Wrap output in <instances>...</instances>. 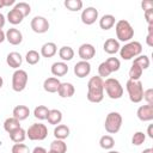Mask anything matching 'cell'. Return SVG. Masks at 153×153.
Instances as JSON below:
<instances>
[{
	"label": "cell",
	"instance_id": "cell-18",
	"mask_svg": "<svg viewBox=\"0 0 153 153\" xmlns=\"http://www.w3.org/2000/svg\"><path fill=\"white\" fill-rule=\"evenodd\" d=\"M60 84H61V81H60L57 78L50 76V78H48V79L44 80V82H43V88H44L45 92L55 93V92H57Z\"/></svg>",
	"mask_w": 153,
	"mask_h": 153
},
{
	"label": "cell",
	"instance_id": "cell-5",
	"mask_svg": "<svg viewBox=\"0 0 153 153\" xmlns=\"http://www.w3.org/2000/svg\"><path fill=\"white\" fill-rule=\"evenodd\" d=\"M122 116L117 111H111L106 115L105 121H104V128L109 134H116L120 131L122 127Z\"/></svg>",
	"mask_w": 153,
	"mask_h": 153
},
{
	"label": "cell",
	"instance_id": "cell-32",
	"mask_svg": "<svg viewBox=\"0 0 153 153\" xmlns=\"http://www.w3.org/2000/svg\"><path fill=\"white\" fill-rule=\"evenodd\" d=\"M48 112H49V109H48L45 105H38V106H36L35 110H33V116H35L37 120L43 121V120H47Z\"/></svg>",
	"mask_w": 153,
	"mask_h": 153
},
{
	"label": "cell",
	"instance_id": "cell-3",
	"mask_svg": "<svg viewBox=\"0 0 153 153\" xmlns=\"http://www.w3.org/2000/svg\"><path fill=\"white\" fill-rule=\"evenodd\" d=\"M104 91L111 99H120L123 96V87L121 82L115 78H106L103 84Z\"/></svg>",
	"mask_w": 153,
	"mask_h": 153
},
{
	"label": "cell",
	"instance_id": "cell-12",
	"mask_svg": "<svg viewBox=\"0 0 153 153\" xmlns=\"http://www.w3.org/2000/svg\"><path fill=\"white\" fill-rule=\"evenodd\" d=\"M73 72L78 78H85L91 73V65H90L88 61H82L81 60V61H79L74 65Z\"/></svg>",
	"mask_w": 153,
	"mask_h": 153
},
{
	"label": "cell",
	"instance_id": "cell-16",
	"mask_svg": "<svg viewBox=\"0 0 153 153\" xmlns=\"http://www.w3.org/2000/svg\"><path fill=\"white\" fill-rule=\"evenodd\" d=\"M120 48H121L120 42L116 38H108L104 42V44H103L104 51L108 53V54H110V55H114V54L118 53L120 51Z\"/></svg>",
	"mask_w": 153,
	"mask_h": 153
},
{
	"label": "cell",
	"instance_id": "cell-8",
	"mask_svg": "<svg viewBox=\"0 0 153 153\" xmlns=\"http://www.w3.org/2000/svg\"><path fill=\"white\" fill-rule=\"evenodd\" d=\"M30 26H31L32 31L36 33H45L49 30V22L45 17L36 16L31 19Z\"/></svg>",
	"mask_w": 153,
	"mask_h": 153
},
{
	"label": "cell",
	"instance_id": "cell-6",
	"mask_svg": "<svg viewBox=\"0 0 153 153\" xmlns=\"http://www.w3.org/2000/svg\"><path fill=\"white\" fill-rule=\"evenodd\" d=\"M26 136L32 141H42L48 136V128L43 123H32L26 130Z\"/></svg>",
	"mask_w": 153,
	"mask_h": 153
},
{
	"label": "cell",
	"instance_id": "cell-19",
	"mask_svg": "<svg viewBox=\"0 0 153 153\" xmlns=\"http://www.w3.org/2000/svg\"><path fill=\"white\" fill-rule=\"evenodd\" d=\"M103 84H104V80L99 75H94L87 82V91H93V92L104 91Z\"/></svg>",
	"mask_w": 153,
	"mask_h": 153
},
{
	"label": "cell",
	"instance_id": "cell-24",
	"mask_svg": "<svg viewBox=\"0 0 153 153\" xmlns=\"http://www.w3.org/2000/svg\"><path fill=\"white\" fill-rule=\"evenodd\" d=\"M69 128L66 126V124H57L55 128H54V136L55 139L57 140H65L69 136Z\"/></svg>",
	"mask_w": 153,
	"mask_h": 153
},
{
	"label": "cell",
	"instance_id": "cell-20",
	"mask_svg": "<svg viewBox=\"0 0 153 153\" xmlns=\"http://www.w3.org/2000/svg\"><path fill=\"white\" fill-rule=\"evenodd\" d=\"M56 53H57V47H56V44H55L54 42H47V43H44V44L41 47V53H39V54H41L43 57L49 59V57H53Z\"/></svg>",
	"mask_w": 153,
	"mask_h": 153
},
{
	"label": "cell",
	"instance_id": "cell-49",
	"mask_svg": "<svg viewBox=\"0 0 153 153\" xmlns=\"http://www.w3.org/2000/svg\"><path fill=\"white\" fill-rule=\"evenodd\" d=\"M5 23H6V19H5V16H4L2 13H0V29H2V27H4V25H5Z\"/></svg>",
	"mask_w": 153,
	"mask_h": 153
},
{
	"label": "cell",
	"instance_id": "cell-48",
	"mask_svg": "<svg viewBox=\"0 0 153 153\" xmlns=\"http://www.w3.org/2000/svg\"><path fill=\"white\" fill-rule=\"evenodd\" d=\"M147 135L151 139H153V124H149L148 126V128H147Z\"/></svg>",
	"mask_w": 153,
	"mask_h": 153
},
{
	"label": "cell",
	"instance_id": "cell-39",
	"mask_svg": "<svg viewBox=\"0 0 153 153\" xmlns=\"http://www.w3.org/2000/svg\"><path fill=\"white\" fill-rule=\"evenodd\" d=\"M145 140H146V134L143 131H136L131 137V143L134 146H140L145 142Z\"/></svg>",
	"mask_w": 153,
	"mask_h": 153
},
{
	"label": "cell",
	"instance_id": "cell-17",
	"mask_svg": "<svg viewBox=\"0 0 153 153\" xmlns=\"http://www.w3.org/2000/svg\"><path fill=\"white\" fill-rule=\"evenodd\" d=\"M51 74L56 78V76H63L68 73V66L66 62L63 61H59V62H54L51 65Z\"/></svg>",
	"mask_w": 153,
	"mask_h": 153
},
{
	"label": "cell",
	"instance_id": "cell-33",
	"mask_svg": "<svg viewBox=\"0 0 153 153\" xmlns=\"http://www.w3.org/2000/svg\"><path fill=\"white\" fill-rule=\"evenodd\" d=\"M133 63H135V65H137L142 71H145V69H147L148 67H149V59H148V56L147 55H139V56H136L134 60H133Z\"/></svg>",
	"mask_w": 153,
	"mask_h": 153
},
{
	"label": "cell",
	"instance_id": "cell-47",
	"mask_svg": "<svg viewBox=\"0 0 153 153\" xmlns=\"http://www.w3.org/2000/svg\"><path fill=\"white\" fill-rule=\"evenodd\" d=\"M2 2H4V7L16 5V1H14V0H2Z\"/></svg>",
	"mask_w": 153,
	"mask_h": 153
},
{
	"label": "cell",
	"instance_id": "cell-55",
	"mask_svg": "<svg viewBox=\"0 0 153 153\" xmlns=\"http://www.w3.org/2000/svg\"><path fill=\"white\" fill-rule=\"evenodd\" d=\"M48 153H55V152H53V151H49V152H48Z\"/></svg>",
	"mask_w": 153,
	"mask_h": 153
},
{
	"label": "cell",
	"instance_id": "cell-42",
	"mask_svg": "<svg viewBox=\"0 0 153 153\" xmlns=\"http://www.w3.org/2000/svg\"><path fill=\"white\" fill-rule=\"evenodd\" d=\"M142 99H145L147 102V104L153 105V90L152 88H147L143 91V97Z\"/></svg>",
	"mask_w": 153,
	"mask_h": 153
},
{
	"label": "cell",
	"instance_id": "cell-29",
	"mask_svg": "<svg viewBox=\"0 0 153 153\" xmlns=\"http://www.w3.org/2000/svg\"><path fill=\"white\" fill-rule=\"evenodd\" d=\"M49 151H53L55 153H66L67 152V145H66V142L63 140L55 139L54 141H51Z\"/></svg>",
	"mask_w": 153,
	"mask_h": 153
},
{
	"label": "cell",
	"instance_id": "cell-1",
	"mask_svg": "<svg viewBox=\"0 0 153 153\" xmlns=\"http://www.w3.org/2000/svg\"><path fill=\"white\" fill-rule=\"evenodd\" d=\"M115 31L118 41L121 42H130V39L134 37V29L130 25V23L126 19H120L115 24Z\"/></svg>",
	"mask_w": 153,
	"mask_h": 153
},
{
	"label": "cell",
	"instance_id": "cell-41",
	"mask_svg": "<svg viewBox=\"0 0 153 153\" xmlns=\"http://www.w3.org/2000/svg\"><path fill=\"white\" fill-rule=\"evenodd\" d=\"M12 153H31L29 147L24 143H14L12 146V149H11Z\"/></svg>",
	"mask_w": 153,
	"mask_h": 153
},
{
	"label": "cell",
	"instance_id": "cell-51",
	"mask_svg": "<svg viewBox=\"0 0 153 153\" xmlns=\"http://www.w3.org/2000/svg\"><path fill=\"white\" fill-rule=\"evenodd\" d=\"M141 153H153V148H146V149H143Z\"/></svg>",
	"mask_w": 153,
	"mask_h": 153
},
{
	"label": "cell",
	"instance_id": "cell-35",
	"mask_svg": "<svg viewBox=\"0 0 153 153\" xmlns=\"http://www.w3.org/2000/svg\"><path fill=\"white\" fill-rule=\"evenodd\" d=\"M143 71L135 63H131V67L129 69V79L130 80H140V78L142 76Z\"/></svg>",
	"mask_w": 153,
	"mask_h": 153
},
{
	"label": "cell",
	"instance_id": "cell-43",
	"mask_svg": "<svg viewBox=\"0 0 153 153\" xmlns=\"http://www.w3.org/2000/svg\"><path fill=\"white\" fill-rule=\"evenodd\" d=\"M146 43L148 47H153V25H148V33L146 37Z\"/></svg>",
	"mask_w": 153,
	"mask_h": 153
},
{
	"label": "cell",
	"instance_id": "cell-53",
	"mask_svg": "<svg viewBox=\"0 0 153 153\" xmlns=\"http://www.w3.org/2000/svg\"><path fill=\"white\" fill-rule=\"evenodd\" d=\"M108 153H120V152H118V151H112V149H110Z\"/></svg>",
	"mask_w": 153,
	"mask_h": 153
},
{
	"label": "cell",
	"instance_id": "cell-27",
	"mask_svg": "<svg viewBox=\"0 0 153 153\" xmlns=\"http://www.w3.org/2000/svg\"><path fill=\"white\" fill-rule=\"evenodd\" d=\"M18 128H20V122H19L17 118H14L13 116L5 120V122H4V129H5L8 134L12 133V131H14V130L18 129Z\"/></svg>",
	"mask_w": 153,
	"mask_h": 153
},
{
	"label": "cell",
	"instance_id": "cell-31",
	"mask_svg": "<svg viewBox=\"0 0 153 153\" xmlns=\"http://www.w3.org/2000/svg\"><path fill=\"white\" fill-rule=\"evenodd\" d=\"M65 7L72 12H78L82 8V1L81 0H65L63 2Z\"/></svg>",
	"mask_w": 153,
	"mask_h": 153
},
{
	"label": "cell",
	"instance_id": "cell-9",
	"mask_svg": "<svg viewBox=\"0 0 153 153\" xmlns=\"http://www.w3.org/2000/svg\"><path fill=\"white\" fill-rule=\"evenodd\" d=\"M80 18L85 25H92L98 19V10L92 7V6L86 7L85 10H82Z\"/></svg>",
	"mask_w": 153,
	"mask_h": 153
},
{
	"label": "cell",
	"instance_id": "cell-21",
	"mask_svg": "<svg viewBox=\"0 0 153 153\" xmlns=\"http://www.w3.org/2000/svg\"><path fill=\"white\" fill-rule=\"evenodd\" d=\"M13 117L17 118L19 122L20 121H24L29 117L30 115V109L26 106V105H17L14 109H13V112H12Z\"/></svg>",
	"mask_w": 153,
	"mask_h": 153
},
{
	"label": "cell",
	"instance_id": "cell-10",
	"mask_svg": "<svg viewBox=\"0 0 153 153\" xmlns=\"http://www.w3.org/2000/svg\"><path fill=\"white\" fill-rule=\"evenodd\" d=\"M78 55L82 61H88L96 55V48L90 43H82L78 49Z\"/></svg>",
	"mask_w": 153,
	"mask_h": 153
},
{
	"label": "cell",
	"instance_id": "cell-4",
	"mask_svg": "<svg viewBox=\"0 0 153 153\" xmlns=\"http://www.w3.org/2000/svg\"><path fill=\"white\" fill-rule=\"evenodd\" d=\"M126 88L131 103H140L143 97V86L140 80H128Z\"/></svg>",
	"mask_w": 153,
	"mask_h": 153
},
{
	"label": "cell",
	"instance_id": "cell-2",
	"mask_svg": "<svg viewBox=\"0 0 153 153\" xmlns=\"http://www.w3.org/2000/svg\"><path fill=\"white\" fill-rule=\"evenodd\" d=\"M141 53H142V45L137 41H130L120 48V56L123 60L135 59L136 56L141 55Z\"/></svg>",
	"mask_w": 153,
	"mask_h": 153
},
{
	"label": "cell",
	"instance_id": "cell-7",
	"mask_svg": "<svg viewBox=\"0 0 153 153\" xmlns=\"http://www.w3.org/2000/svg\"><path fill=\"white\" fill-rule=\"evenodd\" d=\"M29 75L24 69H16L12 75V90L14 92H22L27 85Z\"/></svg>",
	"mask_w": 153,
	"mask_h": 153
},
{
	"label": "cell",
	"instance_id": "cell-34",
	"mask_svg": "<svg viewBox=\"0 0 153 153\" xmlns=\"http://www.w3.org/2000/svg\"><path fill=\"white\" fill-rule=\"evenodd\" d=\"M39 59H41V54L36 50H29L25 55V61L29 63V65H36L39 62Z\"/></svg>",
	"mask_w": 153,
	"mask_h": 153
},
{
	"label": "cell",
	"instance_id": "cell-30",
	"mask_svg": "<svg viewBox=\"0 0 153 153\" xmlns=\"http://www.w3.org/2000/svg\"><path fill=\"white\" fill-rule=\"evenodd\" d=\"M99 146L103 149H112V147L115 146V140L111 135H103L99 139Z\"/></svg>",
	"mask_w": 153,
	"mask_h": 153
},
{
	"label": "cell",
	"instance_id": "cell-44",
	"mask_svg": "<svg viewBox=\"0 0 153 153\" xmlns=\"http://www.w3.org/2000/svg\"><path fill=\"white\" fill-rule=\"evenodd\" d=\"M143 16H145V19H146L147 24L148 25H153V10L145 11L143 12Z\"/></svg>",
	"mask_w": 153,
	"mask_h": 153
},
{
	"label": "cell",
	"instance_id": "cell-54",
	"mask_svg": "<svg viewBox=\"0 0 153 153\" xmlns=\"http://www.w3.org/2000/svg\"><path fill=\"white\" fill-rule=\"evenodd\" d=\"M4 7V2H2V0H0V8H2Z\"/></svg>",
	"mask_w": 153,
	"mask_h": 153
},
{
	"label": "cell",
	"instance_id": "cell-11",
	"mask_svg": "<svg viewBox=\"0 0 153 153\" xmlns=\"http://www.w3.org/2000/svg\"><path fill=\"white\" fill-rule=\"evenodd\" d=\"M136 116L142 122H149V121H152L153 120V105H151V104L141 105L137 109V111H136Z\"/></svg>",
	"mask_w": 153,
	"mask_h": 153
},
{
	"label": "cell",
	"instance_id": "cell-15",
	"mask_svg": "<svg viewBox=\"0 0 153 153\" xmlns=\"http://www.w3.org/2000/svg\"><path fill=\"white\" fill-rule=\"evenodd\" d=\"M75 93V88L73 86V84L71 82H61L57 90V94L61 98H71L72 96H74Z\"/></svg>",
	"mask_w": 153,
	"mask_h": 153
},
{
	"label": "cell",
	"instance_id": "cell-23",
	"mask_svg": "<svg viewBox=\"0 0 153 153\" xmlns=\"http://www.w3.org/2000/svg\"><path fill=\"white\" fill-rule=\"evenodd\" d=\"M47 121L49 124H53V126H57L61 123L62 121V112L57 109H51L49 110L48 112V116H47Z\"/></svg>",
	"mask_w": 153,
	"mask_h": 153
},
{
	"label": "cell",
	"instance_id": "cell-13",
	"mask_svg": "<svg viewBox=\"0 0 153 153\" xmlns=\"http://www.w3.org/2000/svg\"><path fill=\"white\" fill-rule=\"evenodd\" d=\"M5 33H6V41L12 45H18L23 42V33L16 27L8 29Z\"/></svg>",
	"mask_w": 153,
	"mask_h": 153
},
{
	"label": "cell",
	"instance_id": "cell-14",
	"mask_svg": "<svg viewBox=\"0 0 153 153\" xmlns=\"http://www.w3.org/2000/svg\"><path fill=\"white\" fill-rule=\"evenodd\" d=\"M6 63L11 67V68H14V69H19V67L22 66L23 63V57L17 51H11L10 54H7L6 56Z\"/></svg>",
	"mask_w": 153,
	"mask_h": 153
},
{
	"label": "cell",
	"instance_id": "cell-38",
	"mask_svg": "<svg viewBox=\"0 0 153 153\" xmlns=\"http://www.w3.org/2000/svg\"><path fill=\"white\" fill-rule=\"evenodd\" d=\"M13 8L18 10V11L24 16V18H25L26 16H29L30 12H31V6H30L27 2H18V4L14 5Z\"/></svg>",
	"mask_w": 153,
	"mask_h": 153
},
{
	"label": "cell",
	"instance_id": "cell-28",
	"mask_svg": "<svg viewBox=\"0 0 153 153\" xmlns=\"http://www.w3.org/2000/svg\"><path fill=\"white\" fill-rule=\"evenodd\" d=\"M8 135H10V139H11L14 143H22V142L26 139V130H24V129L20 127V128H18V129H16L14 131L10 133Z\"/></svg>",
	"mask_w": 153,
	"mask_h": 153
},
{
	"label": "cell",
	"instance_id": "cell-22",
	"mask_svg": "<svg viewBox=\"0 0 153 153\" xmlns=\"http://www.w3.org/2000/svg\"><path fill=\"white\" fill-rule=\"evenodd\" d=\"M116 24V18L112 14H104L99 19V26L103 30H110Z\"/></svg>",
	"mask_w": 153,
	"mask_h": 153
},
{
	"label": "cell",
	"instance_id": "cell-25",
	"mask_svg": "<svg viewBox=\"0 0 153 153\" xmlns=\"http://www.w3.org/2000/svg\"><path fill=\"white\" fill-rule=\"evenodd\" d=\"M23 19H24V16H23L18 10H16V8L10 10V12L7 13V20H8L12 25H18V24H20V23L23 22Z\"/></svg>",
	"mask_w": 153,
	"mask_h": 153
},
{
	"label": "cell",
	"instance_id": "cell-26",
	"mask_svg": "<svg viewBox=\"0 0 153 153\" xmlns=\"http://www.w3.org/2000/svg\"><path fill=\"white\" fill-rule=\"evenodd\" d=\"M59 56L60 59L65 62V61H71L73 57H74V50L72 47L69 45H63L60 48L59 50Z\"/></svg>",
	"mask_w": 153,
	"mask_h": 153
},
{
	"label": "cell",
	"instance_id": "cell-37",
	"mask_svg": "<svg viewBox=\"0 0 153 153\" xmlns=\"http://www.w3.org/2000/svg\"><path fill=\"white\" fill-rule=\"evenodd\" d=\"M105 62H106V65H108V67H109L111 73L117 72L120 69V67H121V62H120V60L117 57H109L108 60H105Z\"/></svg>",
	"mask_w": 153,
	"mask_h": 153
},
{
	"label": "cell",
	"instance_id": "cell-40",
	"mask_svg": "<svg viewBox=\"0 0 153 153\" xmlns=\"http://www.w3.org/2000/svg\"><path fill=\"white\" fill-rule=\"evenodd\" d=\"M110 74H111V72H110V69H109L106 62H105V61L102 62V63L98 66V75L103 79V78H108Z\"/></svg>",
	"mask_w": 153,
	"mask_h": 153
},
{
	"label": "cell",
	"instance_id": "cell-36",
	"mask_svg": "<svg viewBox=\"0 0 153 153\" xmlns=\"http://www.w3.org/2000/svg\"><path fill=\"white\" fill-rule=\"evenodd\" d=\"M86 97H87L88 102H91V103H100L104 98V91H99V92L87 91Z\"/></svg>",
	"mask_w": 153,
	"mask_h": 153
},
{
	"label": "cell",
	"instance_id": "cell-52",
	"mask_svg": "<svg viewBox=\"0 0 153 153\" xmlns=\"http://www.w3.org/2000/svg\"><path fill=\"white\" fill-rule=\"evenodd\" d=\"M2 85H4V79H2V76H0V88L2 87Z\"/></svg>",
	"mask_w": 153,
	"mask_h": 153
},
{
	"label": "cell",
	"instance_id": "cell-50",
	"mask_svg": "<svg viewBox=\"0 0 153 153\" xmlns=\"http://www.w3.org/2000/svg\"><path fill=\"white\" fill-rule=\"evenodd\" d=\"M6 39V33L2 31V29H0V43H2Z\"/></svg>",
	"mask_w": 153,
	"mask_h": 153
},
{
	"label": "cell",
	"instance_id": "cell-45",
	"mask_svg": "<svg viewBox=\"0 0 153 153\" xmlns=\"http://www.w3.org/2000/svg\"><path fill=\"white\" fill-rule=\"evenodd\" d=\"M141 7H142L143 12L145 11H148V10H153V2L151 0H143L141 2Z\"/></svg>",
	"mask_w": 153,
	"mask_h": 153
},
{
	"label": "cell",
	"instance_id": "cell-46",
	"mask_svg": "<svg viewBox=\"0 0 153 153\" xmlns=\"http://www.w3.org/2000/svg\"><path fill=\"white\" fill-rule=\"evenodd\" d=\"M31 153H48V151H47L44 147H39V146H37V147L33 148V151H32Z\"/></svg>",
	"mask_w": 153,
	"mask_h": 153
}]
</instances>
